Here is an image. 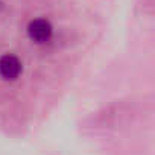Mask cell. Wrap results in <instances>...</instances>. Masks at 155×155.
<instances>
[{"label":"cell","mask_w":155,"mask_h":155,"mask_svg":"<svg viewBox=\"0 0 155 155\" xmlns=\"http://www.w3.org/2000/svg\"><path fill=\"white\" fill-rule=\"evenodd\" d=\"M52 34H53L52 25L46 18H35L28 26V35H29V38L32 41L38 43V44L49 41L52 38Z\"/></svg>","instance_id":"1"},{"label":"cell","mask_w":155,"mask_h":155,"mask_svg":"<svg viewBox=\"0 0 155 155\" xmlns=\"http://www.w3.org/2000/svg\"><path fill=\"white\" fill-rule=\"evenodd\" d=\"M23 64L21 61L11 53H6L0 58V76L6 81H14L21 74Z\"/></svg>","instance_id":"2"}]
</instances>
